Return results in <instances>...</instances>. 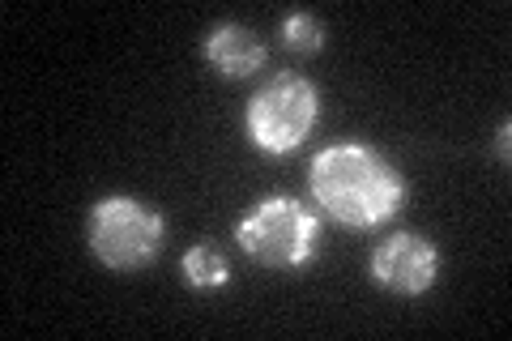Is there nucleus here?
Returning <instances> with one entry per match:
<instances>
[{"label":"nucleus","instance_id":"nucleus-2","mask_svg":"<svg viewBox=\"0 0 512 341\" xmlns=\"http://www.w3.org/2000/svg\"><path fill=\"white\" fill-rule=\"evenodd\" d=\"M235 239L265 269H303L316 256V214L286 192H274L239 218Z\"/></svg>","mask_w":512,"mask_h":341},{"label":"nucleus","instance_id":"nucleus-4","mask_svg":"<svg viewBox=\"0 0 512 341\" xmlns=\"http://www.w3.org/2000/svg\"><path fill=\"white\" fill-rule=\"evenodd\" d=\"M316 86L299 73H278L274 81H265L261 90L252 94V103L244 111V128L248 141L269 158H282L303 145V137L312 133L316 124Z\"/></svg>","mask_w":512,"mask_h":341},{"label":"nucleus","instance_id":"nucleus-8","mask_svg":"<svg viewBox=\"0 0 512 341\" xmlns=\"http://www.w3.org/2000/svg\"><path fill=\"white\" fill-rule=\"evenodd\" d=\"M282 39H286L291 52L316 56L320 47H325V22H320L316 13H291V18L282 22Z\"/></svg>","mask_w":512,"mask_h":341},{"label":"nucleus","instance_id":"nucleus-7","mask_svg":"<svg viewBox=\"0 0 512 341\" xmlns=\"http://www.w3.org/2000/svg\"><path fill=\"white\" fill-rule=\"evenodd\" d=\"M180 269H184V282L197 286V290H218V286L231 282V261H227V252H222L218 243H210V239L192 243V248L184 252Z\"/></svg>","mask_w":512,"mask_h":341},{"label":"nucleus","instance_id":"nucleus-1","mask_svg":"<svg viewBox=\"0 0 512 341\" xmlns=\"http://www.w3.org/2000/svg\"><path fill=\"white\" fill-rule=\"evenodd\" d=\"M308 188L312 201L350 231H372L406 205V175L363 141L325 145L308 167Z\"/></svg>","mask_w":512,"mask_h":341},{"label":"nucleus","instance_id":"nucleus-5","mask_svg":"<svg viewBox=\"0 0 512 341\" xmlns=\"http://www.w3.org/2000/svg\"><path fill=\"white\" fill-rule=\"evenodd\" d=\"M440 278V252L436 243L414 235V231H397L389 239L376 243L372 252V282L393 290V295H427Z\"/></svg>","mask_w":512,"mask_h":341},{"label":"nucleus","instance_id":"nucleus-6","mask_svg":"<svg viewBox=\"0 0 512 341\" xmlns=\"http://www.w3.org/2000/svg\"><path fill=\"white\" fill-rule=\"evenodd\" d=\"M205 60L214 64L222 77H252L265 64V43L239 22H222L205 39Z\"/></svg>","mask_w":512,"mask_h":341},{"label":"nucleus","instance_id":"nucleus-3","mask_svg":"<svg viewBox=\"0 0 512 341\" xmlns=\"http://www.w3.org/2000/svg\"><path fill=\"white\" fill-rule=\"evenodd\" d=\"M90 252L99 256L107 269L116 273H137L146 269L167 239V222L158 209H150L137 197H103L90 209V226H86Z\"/></svg>","mask_w":512,"mask_h":341},{"label":"nucleus","instance_id":"nucleus-9","mask_svg":"<svg viewBox=\"0 0 512 341\" xmlns=\"http://www.w3.org/2000/svg\"><path fill=\"white\" fill-rule=\"evenodd\" d=\"M495 145H500V158L508 162V124H500V137H495Z\"/></svg>","mask_w":512,"mask_h":341}]
</instances>
